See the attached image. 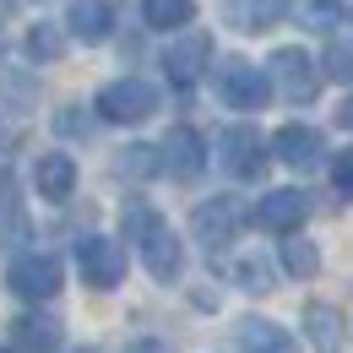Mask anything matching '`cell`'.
<instances>
[{
	"label": "cell",
	"instance_id": "2",
	"mask_svg": "<svg viewBox=\"0 0 353 353\" xmlns=\"http://www.w3.org/2000/svg\"><path fill=\"white\" fill-rule=\"evenodd\" d=\"M152 109H158V92L147 88L141 77H120V82H109L98 92V114L109 125H141Z\"/></svg>",
	"mask_w": 353,
	"mask_h": 353
},
{
	"label": "cell",
	"instance_id": "22",
	"mask_svg": "<svg viewBox=\"0 0 353 353\" xmlns=\"http://www.w3.org/2000/svg\"><path fill=\"white\" fill-rule=\"evenodd\" d=\"M60 49H65V33H60L54 22H33V33H28V54H33L39 65H49Z\"/></svg>",
	"mask_w": 353,
	"mask_h": 353
},
{
	"label": "cell",
	"instance_id": "13",
	"mask_svg": "<svg viewBox=\"0 0 353 353\" xmlns=\"http://www.w3.org/2000/svg\"><path fill=\"white\" fill-rule=\"evenodd\" d=\"M65 28H71V39H82V44H103V39L114 33V6H109V0H71V6H65Z\"/></svg>",
	"mask_w": 353,
	"mask_h": 353
},
{
	"label": "cell",
	"instance_id": "20",
	"mask_svg": "<svg viewBox=\"0 0 353 353\" xmlns=\"http://www.w3.org/2000/svg\"><path fill=\"white\" fill-rule=\"evenodd\" d=\"M283 272H294V277H315V272H321V250L310 245L299 228L283 234Z\"/></svg>",
	"mask_w": 353,
	"mask_h": 353
},
{
	"label": "cell",
	"instance_id": "15",
	"mask_svg": "<svg viewBox=\"0 0 353 353\" xmlns=\"http://www.w3.org/2000/svg\"><path fill=\"white\" fill-rule=\"evenodd\" d=\"M234 343H239V348H256V353H288L294 348V337H288L277 321H266V315H245V321L234 326Z\"/></svg>",
	"mask_w": 353,
	"mask_h": 353
},
{
	"label": "cell",
	"instance_id": "28",
	"mask_svg": "<svg viewBox=\"0 0 353 353\" xmlns=\"http://www.w3.org/2000/svg\"><path fill=\"white\" fill-rule=\"evenodd\" d=\"M54 131H60V136H82V114L60 109V114H54Z\"/></svg>",
	"mask_w": 353,
	"mask_h": 353
},
{
	"label": "cell",
	"instance_id": "14",
	"mask_svg": "<svg viewBox=\"0 0 353 353\" xmlns=\"http://www.w3.org/2000/svg\"><path fill=\"white\" fill-rule=\"evenodd\" d=\"M33 185H39L44 201H65L77 190V158L71 152H44L39 169H33Z\"/></svg>",
	"mask_w": 353,
	"mask_h": 353
},
{
	"label": "cell",
	"instance_id": "10",
	"mask_svg": "<svg viewBox=\"0 0 353 353\" xmlns=\"http://www.w3.org/2000/svg\"><path fill=\"white\" fill-rule=\"evenodd\" d=\"M272 152H277L288 169H321V158H326V136L315 131V125H283V131L272 136Z\"/></svg>",
	"mask_w": 353,
	"mask_h": 353
},
{
	"label": "cell",
	"instance_id": "7",
	"mask_svg": "<svg viewBox=\"0 0 353 353\" xmlns=\"http://www.w3.org/2000/svg\"><path fill=\"white\" fill-rule=\"evenodd\" d=\"M218 92L228 109H266V92H272V82H266V71H256L250 60H228L218 71Z\"/></svg>",
	"mask_w": 353,
	"mask_h": 353
},
{
	"label": "cell",
	"instance_id": "21",
	"mask_svg": "<svg viewBox=\"0 0 353 353\" xmlns=\"http://www.w3.org/2000/svg\"><path fill=\"white\" fill-rule=\"evenodd\" d=\"M299 22L310 33H332L343 22V0H299Z\"/></svg>",
	"mask_w": 353,
	"mask_h": 353
},
{
	"label": "cell",
	"instance_id": "1",
	"mask_svg": "<svg viewBox=\"0 0 353 353\" xmlns=\"http://www.w3.org/2000/svg\"><path fill=\"white\" fill-rule=\"evenodd\" d=\"M125 239L141 245V261H147V272H152L158 283H174L179 277L185 250H179V239L169 234L163 212H152L147 201H131V207H125Z\"/></svg>",
	"mask_w": 353,
	"mask_h": 353
},
{
	"label": "cell",
	"instance_id": "5",
	"mask_svg": "<svg viewBox=\"0 0 353 353\" xmlns=\"http://www.w3.org/2000/svg\"><path fill=\"white\" fill-rule=\"evenodd\" d=\"M60 283H65V272L54 256H22V261H11V294L17 299H28V305H44L60 294Z\"/></svg>",
	"mask_w": 353,
	"mask_h": 353
},
{
	"label": "cell",
	"instance_id": "16",
	"mask_svg": "<svg viewBox=\"0 0 353 353\" xmlns=\"http://www.w3.org/2000/svg\"><path fill=\"white\" fill-rule=\"evenodd\" d=\"M288 0H223V17L239 28V33H266L277 17H283Z\"/></svg>",
	"mask_w": 353,
	"mask_h": 353
},
{
	"label": "cell",
	"instance_id": "6",
	"mask_svg": "<svg viewBox=\"0 0 353 353\" xmlns=\"http://www.w3.org/2000/svg\"><path fill=\"white\" fill-rule=\"evenodd\" d=\"M218 147H223V169L234 179H261L266 174V141L256 125H228Z\"/></svg>",
	"mask_w": 353,
	"mask_h": 353
},
{
	"label": "cell",
	"instance_id": "9",
	"mask_svg": "<svg viewBox=\"0 0 353 353\" xmlns=\"http://www.w3.org/2000/svg\"><path fill=\"white\" fill-rule=\"evenodd\" d=\"M207 60H212V39L207 33H185V39H174L163 49V71H169L174 88H196L201 71H207Z\"/></svg>",
	"mask_w": 353,
	"mask_h": 353
},
{
	"label": "cell",
	"instance_id": "24",
	"mask_svg": "<svg viewBox=\"0 0 353 353\" xmlns=\"http://www.w3.org/2000/svg\"><path fill=\"white\" fill-rule=\"evenodd\" d=\"M321 71H326L332 82H353V39H332L326 60H321Z\"/></svg>",
	"mask_w": 353,
	"mask_h": 353
},
{
	"label": "cell",
	"instance_id": "29",
	"mask_svg": "<svg viewBox=\"0 0 353 353\" xmlns=\"http://www.w3.org/2000/svg\"><path fill=\"white\" fill-rule=\"evenodd\" d=\"M337 120H343V125H348V131H353V92H348V103L337 109Z\"/></svg>",
	"mask_w": 353,
	"mask_h": 353
},
{
	"label": "cell",
	"instance_id": "3",
	"mask_svg": "<svg viewBox=\"0 0 353 353\" xmlns=\"http://www.w3.org/2000/svg\"><path fill=\"white\" fill-rule=\"evenodd\" d=\"M266 71H272V82H277V92H283L288 103H310L315 88H321V65H315L299 44H283L266 60Z\"/></svg>",
	"mask_w": 353,
	"mask_h": 353
},
{
	"label": "cell",
	"instance_id": "27",
	"mask_svg": "<svg viewBox=\"0 0 353 353\" xmlns=\"http://www.w3.org/2000/svg\"><path fill=\"white\" fill-rule=\"evenodd\" d=\"M17 212V179H11V169H0V223Z\"/></svg>",
	"mask_w": 353,
	"mask_h": 353
},
{
	"label": "cell",
	"instance_id": "30",
	"mask_svg": "<svg viewBox=\"0 0 353 353\" xmlns=\"http://www.w3.org/2000/svg\"><path fill=\"white\" fill-rule=\"evenodd\" d=\"M0 147H6V131H0Z\"/></svg>",
	"mask_w": 353,
	"mask_h": 353
},
{
	"label": "cell",
	"instance_id": "25",
	"mask_svg": "<svg viewBox=\"0 0 353 353\" xmlns=\"http://www.w3.org/2000/svg\"><path fill=\"white\" fill-rule=\"evenodd\" d=\"M234 277H239L245 294H266V288H272V266H266V261H239V266H234Z\"/></svg>",
	"mask_w": 353,
	"mask_h": 353
},
{
	"label": "cell",
	"instance_id": "26",
	"mask_svg": "<svg viewBox=\"0 0 353 353\" xmlns=\"http://www.w3.org/2000/svg\"><path fill=\"white\" fill-rule=\"evenodd\" d=\"M332 185H337V196H348V201H353V147L337 152V163H332Z\"/></svg>",
	"mask_w": 353,
	"mask_h": 353
},
{
	"label": "cell",
	"instance_id": "12",
	"mask_svg": "<svg viewBox=\"0 0 353 353\" xmlns=\"http://www.w3.org/2000/svg\"><path fill=\"white\" fill-rule=\"evenodd\" d=\"M158 152H163V169L174 179H196L201 163H207V141H201V131H190V125H174Z\"/></svg>",
	"mask_w": 353,
	"mask_h": 353
},
{
	"label": "cell",
	"instance_id": "19",
	"mask_svg": "<svg viewBox=\"0 0 353 353\" xmlns=\"http://www.w3.org/2000/svg\"><path fill=\"white\" fill-rule=\"evenodd\" d=\"M141 17H147V28L174 33L185 22H196V6H190V0H141Z\"/></svg>",
	"mask_w": 353,
	"mask_h": 353
},
{
	"label": "cell",
	"instance_id": "11",
	"mask_svg": "<svg viewBox=\"0 0 353 353\" xmlns=\"http://www.w3.org/2000/svg\"><path fill=\"white\" fill-rule=\"evenodd\" d=\"M305 218H310L305 190H266L261 201H256V223H261L266 234H288V228H299Z\"/></svg>",
	"mask_w": 353,
	"mask_h": 353
},
{
	"label": "cell",
	"instance_id": "8",
	"mask_svg": "<svg viewBox=\"0 0 353 353\" xmlns=\"http://www.w3.org/2000/svg\"><path fill=\"white\" fill-rule=\"evenodd\" d=\"M239 223H245V212H239L234 196H212V201H201V207L190 212V228H196V239H201L207 250H223V245L239 234Z\"/></svg>",
	"mask_w": 353,
	"mask_h": 353
},
{
	"label": "cell",
	"instance_id": "17",
	"mask_svg": "<svg viewBox=\"0 0 353 353\" xmlns=\"http://www.w3.org/2000/svg\"><path fill=\"white\" fill-rule=\"evenodd\" d=\"M11 343H17V348H60L65 332H60V321H49V315H17V321H11Z\"/></svg>",
	"mask_w": 353,
	"mask_h": 353
},
{
	"label": "cell",
	"instance_id": "23",
	"mask_svg": "<svg viewBox=\"0 0 353 353\" xmlns=\"http://www.w3.org/2000/svg\"><path fill=\"white\" fill-rule=\"evenodd\" d=\"M114 169H120V174H131V179H147V174H158V169H163V152H158V147H125Z\"/></svg>",
	"mask_w": 353,
	"mask_h": 353
},
{
	"label": "cell",
	"instance_id": "18",
	"mask_svg": "<svg viewBox=\"0 0 353 353\" xmlns=\"http://www.w3.org/2000/svg\"><path fill=\"white\" fill-rule=\"evenodd\" d=\"M305 337L315 343V348H337L343 343V310L337 305H305Z\"/></svg>",
	"mask_w": 353,
	"mask_h": 353
},
{
	"label": "cell",
	"instance_id": "4",
	"mask_svg": "<svg viewBox=\"0 0 353 353\" xmlns=\"http://www.w3.org/2000/svg\"><path fill=\"white\" fill-rule=\"evenodd\" d=\"M77 266H82L88 288H120L125 283V245L109 239V234H88L77 245Z\"/></svg>",
	"mask_w": 353,
	"mask_h": 353
}]
</instances>
